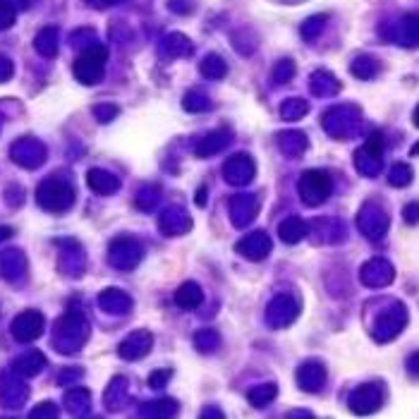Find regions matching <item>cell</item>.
I'll list each match as a JSON object with an SVG mask.
<instances>
[{
    "label": "cell",
    "instance_id": "cell-2",
    "mask_svg": "<svg viewBox=\"0 0 419 419\" xmlns=\"http://www.w3.org/2000/svg\"><path fill=\"white\" fill-rule=\"evenodd\" d=\"M41 331H43V319H41V314H36V312H27V314L17 316L15 323H12V333L20 340L39 338Z\"/></svg>",
    "mask_w": 419,
    "mask_h": 419
},
{
    "label": "cell",
    "instance_id": "cell-3",
    "mask_svg": "<svg viewBox=\"0 0 419 419\" xmlns=\"http://www.w3.org/2000/svg\"><path fill=\"white\" fill-rule=\"evenodd\" d=\"M175 300H177V304H180L182 309H194L196 304H199V300H201V293H199V288H196L194 283H185L180 290H177Z\"/></svg>",
    "mask_w": 419,
    "mask_h": 419
},
{
    "label": "cell",
    "instance_id": "cell-1",
    "mask_svg": "<svg viewBox=\"0 0 419 419\" xmlns=\"http://www.w3.org/2000/svg\"><path fill=\"white\" fill-rule=\"evenodd\" d=\"M104 67H106V50L91 48L77 60L74 72H77V79L84 82V84H96L104 77Z\"/></svg>",
    "mask_w": 419,
    "mask_h": 419
}]
</instances>
